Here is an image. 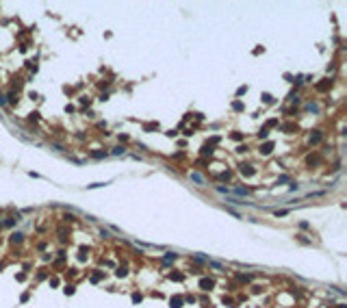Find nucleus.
Masks as SVG:
<instances>
[{"label":"nucleus","mask_w":347,"mask_h":308,"mask_svg":"<svg viewBox=\"0 0 347 308\" xmlns=\"http://www.w3.org/2000/svg\"><path fill=\"white\" fill-rule=\"evenodd\" d=\"M213 284H215V282H213V280H208V278H202V280H200V289H204V291L213 289Z\"/></svg>","instance_id":"nucleus-1"},{"label":"nucleus","mask_w":347,"mask_h":308,"mask_svg":"<svg viewBox=\"0 0 347 308\" xmlns=\"http://www.w3.org/2000/svg\"><path fill=\"white\" fill-rule=\"evenodd\" d=\"M271 150H273V143H271V141H269V143H265V145L260 148V152H262V154H269Z\"/></svg>","instance_id":"nucleus-2"},{"label":"nucleus","mask_w":347,"mask_h":308,"mask_svg":"<svg viewBox=\"0 0 347 308\" xmlns=\"http://www.w3.org/2000/svg\"><path fill=\"white\" fill-rule=\"evenodd\" d=\"M241 174H245V176H252V174H254V169H252L250 165H241Z\"/></svg>","instance_id":"nucleus-3"},{"label":"nucleus","mask_w":347,"mask_h":308,"mask_svg":"<svg viewBox=\"0 0 347 308\" xmlns=\"http://www.w3.org/2000/svg\"><path fill=\"white\" fill-rule=\"evenodd\" d=\"M172 308H182V300H180V297H174L172 300Z\"/></svg>","instance_id":"nucleus-4"},{"label":"nucleus","mask_w":347,"mask_h":308,"mask_svg":"<svg viewBox=\"0 0 347 308\" xmlns=\"http://www.w3.org/2000/svg\"><path fill=\"white\" fill-rule=\"evenodd\" d=\"M202 154H213V148H211V145H204V148H202Z\"/></svg>","instance_id":"nucleus-5"},{"label":"nucleus","mask_w":347,"mask_h":308,"mask_svg":"<svg viewBox=\"0 0 347 308\" xmlns=\"http://www.w3.org/2000/svg\"><path fill=\"white\" fill-rule=\"evenodd\" d=\"M234 193H237V195H247L250 191H247V189H234Z\"/></svg>","instance_id":"nucleus-6"},{"label":"nucleus","mask_w":347,"mask_h":308,"mask_svg":"<svg viewBox=\"0 0 347 308\" xmlns=\"http://www.w3.org/2000/svg\"><path fill=\"white\" fill-rule=\"evenodd\" d=\"M328 85H330V81H325V83H321V85H317V87H319V91H325V89H328Z\"/></svg>","instance_id":"nucleus-7"},{"label":"nucleus","mask_w":347,"mask_h":308,"mask_svg":"<svg viewBox=\"0 0 347 308\" xmlns=\"http://www.w3.org/2000/svg\"><path fill=\"white\" fill-rule=\"evenodd\" d=\"M319 139H321V134H319V132H317V134H312V137H310V143H317V141H319Z\"/></svg>","instance_id":"nucleus-8"},{"label":"nucleus","mask_w":347,"mask_h":308,"mask_svg":"<svg viewBox=\"0 0 347 308\" xmlns=\"http://www.w3.org/2000/svg\"><path fill=\"white\" fill-rule=\"evenodd\" d=\"M191 178H193V180H195V182H204V180H202V176H200V174H191Z\"/></svg>","instance_id":"nucleus-9"},{"label":"nucleus","mask_w":347,"mask_h":308,"mask_svg":"<svg viewBox=\"0 0 347 308\" xmlns=\"http://www.w3.org/2000/svg\"><path fill=\"white\" fill-rule=\"evenodd\" d=\"M102 156H106V152H93V159H102Z\"/></svg>","instance_id":"nucleus-10"},{"label":"nucleus","mask_w":347,"mask_h":308,"mask_svg":"<svg viewBox=\"0 0 347 308\" xmlns=\"http://www.w3.org/2000/svg\"><path fill=\"white\" fill-rule=\"evenodd\" d=\"M174 258H176V254H172V252H169V254L165 256V263H169V261H174Z\"/></svg>","instance_id":"nucleus-11"},{"label":"nucleus","mask_w":347,"mask_h":308,"mask_svg":"<svg viewBox=\"0 0 347 308\" xmlns=\"http://www.w3.org/2000/svg\"><path fill=\"white\" fill-rule=\"evenodd\" d=\"M169 278H172V280H182V276H180V273H169Z\"/></svg>","instance_id":"nucleus-12"},{"label":"nucleus","mask_w":347,"mask_h":308,"mask_svg":"<svg viewBox=\"0 0 347 308\" xmlns=\"http://www.w3.org/2000/svg\"><path fill=\"white\" fill-rule=\"evenodd\" d=\"M262 100H265V102H273V98H271L269 93H265V95H262Z\"/></svg>","instance_id":"nucleus-13"},{"label":"nucleus","mask_w":347,"mask_h":308,"mask_svg":"<svg viewBox=\"0 0 347 308\" xmlns=\"http://www.w3.org/2000/svg\"><path fill=\"white\" fill-rule=\"evenodd\" d=\"M74 293V286H65V295H72Z\"/></svg>","instance_id":"nucleus-14"},{"label":"nucleus","mask_w":347,"mask_h":308,"mask_svg":"<svg viewBox=\"0 0 347 308\" xmlns=\"http://www.w3.org/2000/svg\"><path fill=\"white\" fill-rule=\"evenodd\" d=\"M132 302H134V304H137V302H141V295H139V293H134V295H132Z\"/></svg>","instance_id":"nucleus-15"},{"label":"nucleus","mask_w":347,"mask_h":308,"mask_svg":"<svg viewBox=\"0 0 347 308\" xmlns=\"http://www.w3.org/2000/svg\"><path fill=\"white\" fill-rule=\"evenodd\" d=\"M4 102H7V100H4V95H0V104H4Z\"/></svg>","instance_id":"nucleus-16"}]
</instances>
